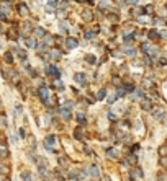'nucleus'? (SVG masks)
Masks as SVG:
<instances>
[{"instance_id":"1","label":"nucleus","mask_w":167,"mask_h":181,"mask_svg":"<svg viewBox=\"0 0 167 181\" xmlns=\"http://www.w3.org/2000/svg\"><path fill=\"white\" fill-rule=\"evenodd\" d=\"M128 179L129 181H144V170L143 166L136 165V166H131L128 170Z\"/></svg>"},{"instance_id":"2","label":"nucleus","mask_w":167,"mask_h":181,"mask_svg":"<svg viewBox=\"0 0 167 181\" xmlns=\"http://www.w3.org/2000/svg\"><path fill=\"white\" fill-rule=\"evenodd\" d=\"M10 157H12V154H10L8 144H7V140H5V135H3V137L0 135V160H2V162H7Z\"/></svg>"},{"instance_id":"3","label":"nucleus","mask_w":167,"mask_h":181,"mask_svg":"<svg viewBox=\"0 0 167 181\" xmlns=\"http://www.w3.org/2000/svg\"><path fill=\"white\" fill-rule=\"evenodd\" d=\"M85 170L89 173V178H92V179H100L102 178V170L97 163H90L89 166H85Z\"/></svg>"},{"instance_id":"4","label":"nucleus","mask_w":167,"mask_h":181,"mask_svg":"<svg viewBox=\"0 0 167 181\" xmlns=\"http://www.w3.org/2000/svg\"><path fill=\"white\" fill-rule=\"evenodd\" d=\"M57 116H59V119L61 121H64V122H69V121H72V111L70 110H67V108H64V106H57Z\"/></svg>"},{"instance_id":"5","label":"nucleus","mask_w":167,"mask_h":181,"mask_svg":"<svg viewBox=\"0 0 167 181\" xmlns=\"http://www.w3.org/2000/svg\"><path fill=\"white\" fill-rule=\"evenodd\" d=\"M105 157L108 158V160H115V162H120V158H121L120 150H118L117 147H115V145L107 147V149H105Z\"/></svg>"},{"instance_id":"6","label":"nucleus","mask_w":167,"mask_h":181,"mask_svg":"<svg viewBox=\"0 0 167 181\" xmlns=\"http://www.w3.org/2000/svg\"><path fill=\"white\" fill-rule=\"evenodd\" d=\"M72 137L77 140V142H85V137H87V131H85V127L82 126H77L74 129V132H72Z\"/></svg>"},{"instance_id":"7","label":"nucleus","mask_w":167,"mask_h":181,"mask_svg":"<svg viewBox=\"0 0 167 181\" xmlns=\"http://www.w3.org/2000/svg\"><path fill=\"white\" fill-rule=\"evenodd\" d=\"M36 173H38V176L43 179L44 176H48V175H51V171L49 170V165H48V162H44V163H39V165H36Z\"/></svg>"},{"instance_id":"8","label":"nucleus","mask_w":167,"mask_h":181,"mask_svg":"<svg viewBox=\"0 0 167 181\" xmlns=\"http://www.w3.org/2000/svg\"><path fill=\"white\" fill-rule=\"evenodd\" d=\"M44 74L51 78H59L61 77V72L59 69H57L56 66H53V64H46V67H44Z\"/></svg>"},{"instance_id":"9","label":"nucleus","mask_w":167,"mask_h":181,"mask_svg":"<svg viewBox=\"0 0 167 181\" xmlns=\"http://www.w3.org/2000/svg\"><path fill=\"white\" fill-rule=\"evenodd\" d=\"M139 108H141L143 111H146V113H151V110L154 108V101H152L151 96H144L139 101Z\"/></svg>"},{"instance_id":"10","label":"nucleus","mask_w":167,"mask_h":181,"mask_svg":"<svg viewBox=\"0 0 167 181\" xmlns=\"http://www.w3.org/2000/svg\"><path fill=\"white\" fill-rule=\"evenodd\" d=\"M76 124L77 126H82V127H85L87 124H89V118H87V114H85V111H76Z\"/></svg>"},{"instance_id":"11","label":"nucleus","mask_w":167,"mask_h":181,"mask_svg":"<svg viewBox=\"0 0 167 181\" xmlns=\"http://www.w3.org/2000/svg\"><path fill=\"white\" fill-rule=\"evenodd\" d=\"M49 88L51 90H54V91H64V83L61 78H51V83H49Z\"/></svg>"},{"instance_id":"12","label":"nucleus","mask_w":167,"mask_h":181,"mask_svg":"<svg viewBox=\"0 0 167 181\" xmlns=\"http://www.w3.org/2000/svg\"><path fill=\"white\" fill-rule=\"evenodd\" d=\"M125 160L129 163V166H136L138 163H139V155L138 154H133V152H128V154L123 157Z\"/></svg>"},{"instance_id":"13","label":"nucleus","mask_w":167,"mask_h":181,"mask_svg":"<svg viewBox=\"0 0 167 181\" xmlns=\"http://www.w3.org/2000/svg\"><path fill=\"white\" fill-rule=\"evenodd\" d=\"M17 12L20 17H28L30 15V8H28V5L25 2H18L17 3Z\"/></svg>"},{"instance_id":"14","label":"nucleus","mask_w":167,"mask_h":181,"mask_svg":"<svg viewBox=\"0 0 167 181\" xmlns=\"http://www.w3.org/2000/svg\"><path fill=\"white\" fill-rule=\"evenodd\" d=\"M23 111H25V108H23V105L21 103H15L13 105V119H20L21 116H23Z\"/></svg>"},{"instance_id":"15","label":"nucleus","mask_w":167,"mask_h":181,"mask_svg":"<svg viewBox=\"0 0 167 181\" xmlns=\"http://www.w3.org/2000/svg\"><path fill=\"white\" fill-rule=\"evenodd\" d=\"M43 142L48 144V145H51V147H54V145H57V142H59V137H57L56 134H48Z\"/></svg>"},{"instance_id":"16","label":"nucleus","mask_w":167,"mask_h":181,"mask_svg":"<svg viewBox=\"0 0 167 181\" xmlns=\"http://www.w3.org/2000/svg\"><path fill=\"white\" fill-rule=\"evenodd\" d=\"M3 62L7 64V66H13V62H15V54H13L10 49L3 52Z\"/></svg>"},{"instance_id":"17","label":"nucleus","mask_w":167,"mask_h":181,"mask_svg":"<svg viewBox=\"0 0 167 181\" xmlns=\"http://www.w3.org/2000/svg\"><path fill=\"white\" fill-rule=\"evenodd\" d=\"M23 42H25V46L30 47V49H36V46H38V39L33 38V36H26V38H23Z\"/></svg>"},{"instance_id":"18","label":"nucleus","mask_w":167,"mask_h":181,"mask_svg":"<svg viewBox=\"0 0 167 181\" xmlns=\"http://www.w3.org/2000/svg\"><path fill=\"white\" fill-rule=\"evenodd\" d=\"M57 166H61V168L66 171L69 168V158L66 155H59V157H57Z\"/></svg>"},{"instance_id":"19","label":"nucleus","mask_w":167,"mask_h":181,"mask_svg":"<svg viewBox=\"0 0 167 181\" xmlns=\"http://www.w3.org/2000/svg\"><path fill=\"white\" fill-rule=\"evenodd\" d=\"M64 44H66V47H67V49H76V47H77V44H79V41L74 38V36H69V38L64 39Z\"/></svg>"},{"instance_id":"20","label":"nucleus","mask_w":167,"mask_h":181,"mask_svg":"<svg viewBox=\"0 0 167 181\" xmlns=\"http://www.w3.org/2000/svg\"><path fill=\"white\" fill-rule=\"evenodd\" d=\"M20 178H21V181H33V173H31V170L23 168V170H21V173H20Z\"/></svg>"},{"instance_id":"21","label":"nucleus","mask_w":167,"mask_h":181,"mask_svg":"<svg viewBox=\"0 0 167 181\" xmlns=\"http://www.w3.org/2000/svg\"><path fill=\"white\" fill-rule=\"evenodd\" d=\"M85 78H87V75L84 74V72H77V74L74 75V80H76L79 85H82V86L87 85V80H85Z\"/></svg>"},{"instance_id":"22","label":"nucleus","mask_w":167,"mask_h":181,"mask_svg":"<svg viewBox=\"0 0 167 181\" xmlns=\"http://www.w3.org/2000/svg\"><path fill=\"white\" fill-rule=\"evenodd\" d=\"M33 34L36 36V39H43V38H44V34H46V30L43 26H34L33 28Z\"/></svg>"},{"instance_id":"23","label":"nucleus","mask_w":167,"mask_h":181,"mask_svg":"<svg viewBox=\"0 0 167 181\" xmlns=\"http://www.w3.org/2000/svg\"><path fill=\"white\" fill-rule=\"evenodd\" d=\"M48 56H49L51 61H59L61 57H62V54H61L59 49H51V51H48Z\"/></svg>"},{"instance_id":"24","label":"nucleus","mask_w":167,"mask_h":181,"mask_svg":"<svg viewBox=\"0 0 167 181\" xmlns=\"http://www.w3.org/2000/svg\"><path fill=\"white\" fill-rule=\"evenodd\" d=\"M107 96H108V90L107 88H98L97 93H95L97 101H103V100H107Z\"/></svg>"},{"instance_id":"25","label":"nucleus","mask_w":167,"mask_h":181,"mask_svg":"<svg viewBox=\"0 0 167 181\" xmlns=\"http://www.w3.org/2000/svg\"><path fill=\"white\" fill-rule=\"evenodd\" d=\"M115 95H117V98L120 100V98H125V96H128V93H126V90H125V86L118 85L117 88H115Z\"/></svg>"},{"instance_id":"26","label":"nucleus","mask_w":167,"mask_h":181,"mask_svg":"<svg viewBox=\"0 0 167 181\" xmlns=\"http://www.w3.org/2000/svg\"><path fill=\"white\" fill-rule=\"evenodd\" d=\"M82 150H84V154H85V157H92V158H95L97 155H95V152L92 150V147L89 145V144H84V147H82Z\"/></svg>"},{"instance_id":"27","label":"nucleus","mask_w":167,"mask_h":181,"mask_svg":"<svg viewBox=\"0 0 167 181\" xmlns=\"http://www.w3.org/2000/svg\"><path fill=\"white\" fill-rule=\"evenodd\" d=\"M18 59H20V62H23V61H28V52H26V49H18L17 51V54H15Z\"/></svg>"},{"instance_id":"28","label":"nucleus","mask_w":167,"mask_h":181,"mask_svg":"<svg viewBox=\"0 0 167 181\" xmlns=\"http://www.w3.org/2000/svg\"><path fill=\"white\" fill-rule=\"evenodd\" d=\"M154 181H167V170L161 168L157 171V175H156V179Z\"/></svg>"},{"instance_id":"29","label":"nucleus","mask_w":167,"mask_h":181,"mask_svg":"<svg viewBox=\"0 0 167 181\" xmlns=\"http://www.w3.org/2000/svg\"><path fill=\"white\" fill-rule=\"evenodd\" d=\"M10 165L7 163V162H2L0 160V173H3V175H10Z\"/></svg>"},{"instance_id":"30","label":"nucleus","mask_w":167,"mask_h":181,"mask_svg":"<svg viewBox=\"0 0 167 181\" xmlns=\"http://www.w3.org/2000/svg\"><path fill=\"white\" fill-rule=\"evenodd\" d=\"M151 42H148V41H144V42H141V46H139V51H141V54H149V49H151Z\"/></svg>"},{"instance_id":"31","label":"nucleus","mask_w":167,"mask_h":181,"mask_svg":"<svg viewBox=\"0 0 167 181\" xmlns=\"http://www.w3.org/2000/svg\"><path fill=\"white\" fill-rule=\"evenodd\" d=\"M123 86H125V90H126L128 95L134 93V90H136V86H134V83H133V82H125V83H123Z\"/></svg>"},{"instance_id":"32","label":"nucleus","mask_w":167,"mask_h":181,"mask_svg":"<svg viewBox=\"0 0 167 181\" xmlns=\"http://www.w3.org/2000/svg\"><path fill=\"white\" fill-rule=\"evenodd\" d=\"M17 134H18V137H20L21 140H26V137H28L26 127H23V126H21V127H18V129H17Z\"/></svg>"},{"instance_id":"33","label":"nucleus","mask_w":167,"mask_h":181,"mask_svg":"<svg viewBox=\"0 0 167 181\" xmlns=\"http://www.w3.org/2000/svg\"><path fill=\"white\" fill-rule=\"evenodd\" d=\"M128 152H133V154H138V152H141V144H138V142H133L131 145L128 147Z\"/></svg>"},{"instance_id":"34","label":"nucleus","mask_w":167,"mask_h":181,"mask_svg":"<svg viewBox=\"0 0 167 181\" xmlns=\"http://www.w3.org/2000/svg\"><path fill=\"white\" fill-rule=\"evenodd\" d=\"M159 166L164 170H167V155H159V160H157Z\"/></svg>"},{"instance_id":"35","label":"nucleus","mask_w":167,"mask_h":181,"mask_svg":"<svg viewBox=\"0 0 167 181\" xmlns=\"http://www.w3.org/2000/svg\"><path fill=\"white\" fill-rule=\"evenodd\" d=\"M107 119L110 121V122H117V121H118V116H117V113H113V110H108Z\"/></svg>"},{"instance_id":"36","label":"nucleus","mask_w":167,"mask_h":181,"mask_svg":"<svg viewBox=\"0 0 167 181\" xmlns=\"http://www.w3.org/2000/svg\"><path fill=\"white\" fill-rule=\"evenodd\" d=\"M148 38H149L151 41H157L159 38H161V34H159L156 30H149V33H148Z\"/></svg>"},{"instance_id":"37","label":"nucleus","mask_w":167,"mask_h":181,"mask_svg":"<svg viewBox=\"0 0 167 181\" xmlns=\"http://www.w3.org/2000/svg\"><path fill=\"white\" fill-rule=\"evenodd\" d=\"M0 127H3V129H7V127H8V119H7L5 113H2V114H0Z\"/></svg>"},{"instance_id":"38","label":"nucleus","mask_w":167,"mask_h":181,"mask_svg":"<svg viewBox=\"0 0 167 181\" xmlns=\"http://www.w3.org/2000/svg\"><path fill=\"white\" fill-rule=\"evenodd\" d=\"M62 106L64 108H67V110H74V108H76V101H72V100H66V101H64V103H62Z\"/></svg>"},{"instance_id":"39","label":"nucleus","mask_w":167,"mask_h":181,"mask_svg":"<svg viewBox=\"0 0 167 181\" xmlns=\"http://www.w3.org/2000/svg\"><path fill=\"white\" fill-rule=\"evenodd\" d=\"M157 154L159 155H167V144H162V145L157 149Z\"/></svg>"},{"instance_id":"40","label":"nucleus","mask_w":167,"mask_h":181,"mask_svg":"<svg viewBox=\"0 0 167 181\" xmlns=\"http://www.w3.org/2000/svg\"><path fill=\"white\" fill-rule=\"evenodd\" d=\"M28 75H30L31 78H38V70L33 69V67H30V69H28Z\"/></svg>"},{"instance_id":"41","label":"nucleus","mask_w":167,"mask_h":181,"mask_svg":"<svg viewBox=\"0 0 167 181\" xmlns=\"http://www.w3.org/2000/svg\"><path fill=\"white\" fill-rule=\"evenodd\" d=\"M10 140H12V144H18V140H20V137H18V134L13 131L12 134H10Z\"/></svg>"},{"instance_id":"42","label":"nucleus","mask_w":167,"mask_h":181,"mask_svg":"<svg viewBox=\"0 0 167 181\" xmlns=\"http://www.w3.org/2000/svg\"><path fill=\"white\" fill-rule=\"evenodd\" d=\"M123 51H125V54H126V56H129V57H133V56L136 54V51H134L133 47H125Z\"/></svg>"},{"instance_id":"43","label":"nucleus","mask_w":167,"mask_h":181,"mask_svg":"<svg viewBox=\"0 0 167 181\" xmlns=\"http://www.w3.org/2000/svg\"><path fill=\"white\" fill-rule=\"evenodd\" d=\"M59 31H61V33H67V21H61Z\"/></svg>"},{"instance_id":"44","label":"nucleus","mask_w":167,"mask_h":181,"mask_svg":"<svg viewBox=\"0 0 167 181\" xmlns=\"http://www.w3.org/2000/svg\"><path fill=\"white\" fill-rule=\"evenodd\" d=\"M93 36H95V33H93V31H85V33H84V38H85L87 41H90Z\"/></svg>"},{"instance_id":"45","label":"nucleus","mask_w":167,"mask_h":181,"mask_svg":"<svg viewBox=\"0 0 167 181\" xmlns=\"http://www.w3.org/2000/svg\"><path fill=\"white\" fill-rule=\"evenodd\" d=\"M92 18H93L92 12H90V10H85V12H84V20H92Z\"/></svg>"},{"instance_id":"46","label":"nucleus","mask_w":167,"mask_h":181,"mask_svg":"<svg viewBox=\"0 0 167 181\" xmlns=\"http://www.w3.org/2000/svg\"><path fill=\"white\" fill-rule=\"evenodd\" d=\"M131 42H133V34H126L125 36V44L128 46V44H131Z\"/></svg>"},{"instance_id":"47","label":"nucleus","mask_w":167,"mask_h":181,"mask_svg":"<svg viewBox=\"0 0 167 181\" xmlns=\"http://www.w3.org/2000/svg\"><path fill=\"white\" fill-rule=\"evenodd\" d=\"M85 61L89 62V64H95V62H97L95 56H92V54H90V56H87V57H85Z\"/></svg>"},{"instance_id":"48","label":"nucleus","mask_w":167,"mask_h":181,"mask_svg":"<svg viewBox=\"0 0 167 181\" xmlns=\"http://www.w3.org/2000/svg\"><path fill=\"white\" fill-rule=\"evenodd\" d=\"M41 181H56V178L53 176V173H51V175H48V176H44V178H43Z\"/></svg>"},{"instance_id":"49","label":"nucleus","mask_w":167,"mask_h":181,"mask_svg":"<svg viewBox=\"0 0 167 181\" xmlns=\"http://www.w3.org/2000/svg\"><path fill=\"white\" fill-rule=\"evenodd\" d=\"M0 181H10V175H3V173H0Z\"/></svg>"},{"instance_id":"50","label":"nucleus","mask_w":167,"mask_h":181,"mask_svg":"<svg viewBox=\"0 0 167 181\" xmlns=\"http://www.w3.org/2000/svg\"><path fill=\"white\" fill-rule=\"evenodd\" d=\"M165 64H167V59H165V57H159V66L164 67Z\"/></svg>"},{"instance_id":"51","label":"nucleus","mask_w":167,"mask_h":181,"mask_svg":"<svg viewBox=\"0 0 167 181\" xmlns=\"http://www.w3.org/2000/svg\"><path fill=\"white\" fill-rule=\"evenodd\" d=\"M48 5H49V7H53V8H54V7L57 5V0H48Z\"/></svg>"},{"instance_id":"52","label":"nucleus","mask_w":167,"mask_h":181,"mask_svg":"<svg viewBox=\"0 0 167 181\" xmlns=\"http://www.w3.org/2000/svg\"><path fill=\"white\" fill-rule=\"evenodd\" d=\"M108 7V0H103V2H100V8H107Z\"/></svg>"},{"instance_id":"53","label":"nucleus","mask_w":167,"mask_h":181,"mask_svg":"<svg viewBox=\"0 0 167 181\" xmlns=\"http://www.w3.org/2000/svg\"><path fill=\"white\" fill-rule=\"evenodd\" d=\"M112 82H113V85H117V86H118V85H120V77H113V80H112Z\"/></svg>"},{"instance_id":"54","label":"nucleus","mask_w":167,"mask_h":181,"mask_svg":"<svg viewBox=\"0 0 167 181\" xmlns=\"http://www.w3.org/2000/svg\"><path fill=\"white\" fill-rule=\"evenodd\" d=\"M46 13H49V15H51V13H54V8H53V7H46Z\"/></svg>"},{"instance_id":"55","label":"nucleus","mask_w":167,"mask_h":181,"mask_svg":"<svg viewBox=\"0 0 167 181\" xmlns=\"http://www.w3.org/2000/svg\"><path fill=\"white\" fill-rule=\"evenodd\" d=\"M144 12L148 13V15H151V12H152V7L149 5V7H146V8H144Z\"/></svg>"},{"instance_id":"56","label":"nucleus","mask_w":167,"mask_h":181,"mask_svg":"<svg viewBox=\"0 0 167 181\" xmlns=\"http://www.w3.org/2000/svg\"><path fill=\"white\" fill-rule=\"evenodd\" d=\"M126 3H129V5H136V3H138V0H126Z\"/></svg>"},{"instance_id":"57","label":"nucleus","mask_w":167,"mask_h":181,"mask_svg":"<svg viewBox=\"0 0 167 181\" xmlns=\"http://www.w3.org/2000/svg\"><path fill=\"white\" fill-rule=\"evenodd\" d=\"M0 31H2V21H0Z\"/></svg>"}]
</instances>
